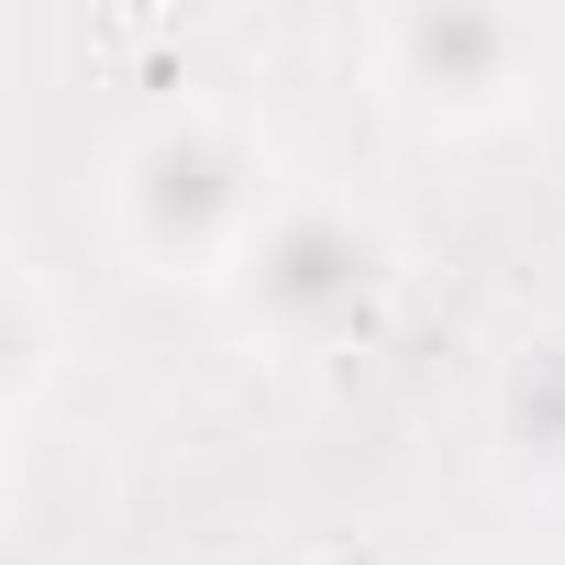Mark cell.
Segmentation results:
<instances>
[{"label":"cell","instance_id":"obj_1","mask_svg":"<svg viewBox=\"0 0 565 565\" xmlns=\"http://www.w3.org/2000/svg\"><path fill=\"white\" fill-rule=\"evenodd\" d=\"M289 200V178H277L266 134L222 100H167L145 111L111 167H100V222L111 244L145 266V277H200V289H222V277L244 266V244L266 233V211Z\"/></svg>","mask_w":565,"mask_h":565},{"label":"cell","instance_id":"obj_2","mask_svg":"<svg viewBox=\"0 0 565 565\" xmlns=\"http://www.w3.org/2000/svg\"><path fill=\"white\" fill-rule=\"evenodd\" d=\"M399 277H411V255H399V233H388L377 200H344V189L289 178V200L266 211V233L222 277V311H233L244 344L311 366V355H355V344L388 333Z\"/></svg>","mask_w":565,"mask_h":565},{"label":"cell","instance_id":"obj_3","mask_svg":"<svg viewBox=\"0 0 565 565\" xmlns=\"http://www.w3.org/2000/svg\"><path fill=\"white\" fill-rule=\"evenodd\" d=\"M366 67L422 134H510L554 89V23L521 0H399L366 23Z\"/></svg>","mask_w":565,"mask_h":565},{"label":"cell","instance_id":"obj_4","mask_svg":"<svg viewBox=\"0 0 565 565\" xmlns=\"http://www.w3.org/2000/svg\"><path fill=\"white\" fill-rule=\"evenodd\" d=\"M56 366H67V311H56V277L34 244L0 255V422L34 433L45 399H56Z\"/></svg>","mask_w":565,"mask_h":565}]
</instances>
